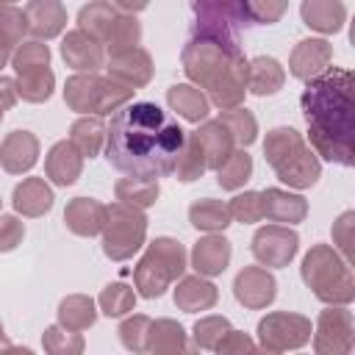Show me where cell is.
I'll return each mask as SVG.
<instances>
[{
	"label": "cell",
	"instance_id": "obj_1",
	"mask_svg": "<svg viewBox=\"0 0 355 355\" xmlns=\"http://www.w3.org/2000/svg\"><path fill=\"white\" fill-rule=\"evenodd\" d=\"M183 144L186 130L150 100L122 105L105 128V158L128 178L158 180L172 175Z\"/></svg>",
	"mask_w": 355,
	"mask_h": 355
},
{
	"label": "cell",
	"instance_id": "obj_2",
	"mask_svg": "<svg viewBox=\"0 0 355 355\" xmlns=\"http://www.w3.org/2000/svg\"><path fill=\"white\" fill-rule=\"evenodd\" d=\"M352 72L333 67L302 92L311 144L319 155L341 166L352 164Z\"/></svg>",
	"mask_w": 355,
	"mask_h": 355
},
{
	"label": "cell",
	"instance_id": "obj_3",
	"mask_svg": "<svg viewBox=\"0 0 355 355\" xmlns=\"http://www.w3.org/2000/svg\"><path fill=\"white\" fill-rule=\"evenodd\" d=\"M263 155L277 172V178L288 186L308 189L319 180V161L313 158L311 147H305L302 136L294 128H275L266 133Z\"/></svg>",
	"mask_w": 355,
	"mask_h": 355
},
{
	"label": "cell",
	"instance_id": "obj_4",
	"mask_svg": "<svg viewBox=\"0 0 355 355\" xmlns=\"http://www.w3.org/2000/svg\"><path fill=\"white\" fill-rule=\"evenodd\" d=\"M302 280L308 283V288H313V294L322 302L347 305L355 297V283H352V272H349L347 261H341L336 255V250L327 244H316L305 255Z\"/></svg>",
	"mask_w": 355,
	"mask_h": 355
},
{
	"label": "cell",
	"instance_id": "obj_5",
	"mask_svg": "<svg viewBox=\"0 0 355 355\" xmlns=\"http://www.w3.org/2000/svg\"><path fill=\"white\" fill-rule=\"evenodd\" d=\"M186 269V250L175 239H155L136 266V288L141 297H161Z\"/></svg>",
	"mask_w": 355,
	"mask_h": 355
},
{
	"label": "cell",
	"instance_id": "obj_6",
	"mask_svg": "<svg viewBox=\"0 0 355 355\" xmlns=\"http://www.w3.org/2000/svg\"><path fill=\"white\" fill-rule=\"evenodd\" d=\"M133 97V89L128 86H119L116 80L111 78H100L94 72L89 75H72L64 86V100L72 111H80V114H94V116H103V114H111V111H119L122 105H128Z\"/></svg>",
	"mask_w": 355,
	"mask_h": 355
},
{
	"label": "cell",
	"instance_id": "obj_7",
	"mask_svg": "<svg viewBox=\"0 0 355 355\" xmlns=\"http://www.w3.org/2000/svg\"><path fill=\"white\" fill-rule=\"evenodd\" d=\"M147 233V219L139 208L114 202L105 208V225H103V252L111 261L130 258L141 244Z\"/></svg>",
	"mask_w": 355,
	"mask_h": 355
},
{
	"label": "cell",
	"instance_id": "obj_8",
	"mask_svg": "<svg viewBox=\"0 0 355 355\" xmlns=\"http://www.w3.org/2000/svg\"><path fill=\"white\" fill-rule=\"evenodd\" d=\"M258 338L266 349H275V352L294 349V347H302L305 341H311V322L300 313L277 311L258 322Z\"/></svg>",
	"mask_w": 355,
	"mask_h": 355
},
{
	"label": "cell",
	"instance_id": "obj_9",
	"mask_svg": "<svg viewBox=\"0 0 355 355\" xmlns=\"http://www.w3.org/2000/svg\"><path fill=\"white\" fill-rule=\"evenodd\" d=\"M316 355H349L352 349V313L344 308H327L319 316L313 336Z\"/></svg>",
	"mask_w": 355,
	"mask_h": 355
},
{
	"label": "cell",
	"instance_id": "obj_10",
	"mask_svg": "<svg viewBox=\"0 0 355 355\" xmlns=\"http://www.w3.org/2000/svg\"><path fill=\"white\" fill-rule=\"evenodd\" d=\"M300 239L294 230L280 225H266L252 236V255L263 266H286L297 255Z\"/></svg>",
	"mask_w": 355,
	"mask_h": 355
},
{
	"label": "cell",
	"instance_id": "obj_11",
	"mask_svg": "<svg viewBox=\"0 0 355 355\" xmlns=\"http://www.w3.org/2000/svg\"><path fill=\"white\" fill-rule=\"evenodd\" d=\"M275 288H277L275 277L261 266L241 269L236 275V283H233V294L244 308H266L277 294Z\"/></svg>",
	"mask_w": 355,
	"mask_h": 355
},
{
	"label": "cell",
	"instance_id": "obj_12",
	"mask_svg": "<svg viewBox=\"0 0 355 355\" xmlns=\"http://www.w3.org/2000/svg\"><path fill=\"white\" fill-rule=\"evenodd\" d=\"M108 78L116 80L119 86H128V89L144 86L153 78V58H150V53L141 50V47H133V50L111 55L108 58Z\"/></svg>",
	"mask_w": 355,
	"mask_h": 355
},
{
	"label": "cell",
	"instance_id": "obj_13",
	"mask_svg": "<svg viewBox=\"0 0 355 355\" xmlns=\"http://www.w3.org/2000/svg\"><path fill=\"white\" fill-rule=\"evenodd\" d=\"M147 352L150 355H200V347L189 338V333L178 322L158 319L150 324Z\"/></svg>",
	"mask_w": 355,
	"mask_h": 355
},
{
	"label": "cell",
	"instance_id": "obj_14",
	"mask_svg": "<svg viewBox=\"0 0 355 355\" xmlns=\"http://www.w3.org/2000/svg\"><path fill=\"white\" fill-rule=\"evenodd\" d=\"M330 58H333V47L324 39H302L288 58V69L294 78L313 80L327 69Z\"/></svg>",
	"mask_w": 355,
	"mask_h": 355
},
{
	"label": "cell",
	"instance_id": "obj_15",
	"mask_svg": "<svg viewBox=\"0 0 355 355\" xmlns=\"http://www.w3.org/2000/svg\"><path fill=\"white\" fill-rule=\"evenodd\" d=\"M22 14H25V25L36 36V42L58 36L67 25V8L55 0H33L22 8Z\"/></svg>",
	"mask_w": 355,
	"mask_h": 355
},
{
	"label": "cell",
	"instance_id": "obj_16",
	"mask_svg": "<svg viewBox=\"0 0 355 355\" xmlns=\"http://www.w3.org/2000/svg\"><path fill=\"white\" fill-rule=\"evenodd\" d=\"M61 55L72 69H80V72H94L97 67H103V44L89 33H83L80 28L64 36Z\"/></svg>",
	"mask_w": 355,
	"mask_h": 355
},
{
	"label": "cell",
	"instance_id": "obj_17",
	"mask_svg": "<svg viewBox=\"0 0 355 355\" xmlns=\"http://www.w3.org/2000/svg\"><path fill=\"white\" fill-rule=\"evenodd\" d=\"M36 158H39V141L28 130H14L0 144V164L6 172L22 175L36 164Z\"/></svg>",
	"mask_w": 355,
	"mask_h": 355
},
{
	"label": "cell",
	"instance_id": "obj_18",
	"mask_svg": "<svg viewBox=\"0 0 355 355\" xmlns=\"http://www.w3.org/2000/svg\"><path fill=\"white\" fill-rule=\"evenodd\" d=\"M64 222L78 236H94L105 225V205L92 197H75L64 211Z\"/></svg>",
	"mask_w": 355,
	"mask_h": 355
},
{
	"label": "cell",
	"instance_id": "obj_19",
	"mask_svg": "<svg viewBox=\"0 0 355 355\" xmlns=\"http://www.w3.org/2000/svg\"><path fill=\"white\" fill-rule=\"evenodd\" d=\"M191 136H194L197 144L202 147L205 166H211V169H219V166L225 164V158L233 153V136H230V130H227L219 119L205 122V125L197 128Z\"/></svg>",
	"mask_w": 355,
	"mask_h": 355
},
{
	"label": "cell",
	"instance_id": "obj_20",
	"mask_svg": "<svg viewBox=\"0 0 355 355\" xmlns=\"http://www.w3.org/2000/svg\"><path fill=\"white\" fill-rule=\"evenodd\" d=\"M230 261V241L222 236H205L191 250V266L202 275H222Z\"/></svg>",
	"mask_w": 355,
	"mask_h": 355
},
{
	"label": "cell",
	"instance_id": "obj_21",
	"mask_svg": "<svg viewBox=\"0 0 355 355\" xmlns=\"http://www.w3.org/2000/svg\"><path fill=\"white\" fill-rule=\"evenodd\" d=\"M261 208L263 216L272 222H302L308 214V202L300 194H288L280 189H266L261 191Z\"/></svg>",
	"mask_w": 355,
	"mask_h": 355
},
{
	"label": "cell",
	"instance_id": "obj_22",
	"mask_svg": "<svg viewBox=\"0 0 355 355\" xmlns=\"http://www.w3.org/2000/svg\"><path fill=\"white\" fill-rule=\"evenodd\" d=\"M300 14H302L305 25L319 33H336V31H341V25L347 19V8L338 0H305L300 6Z\"/></svg>",
	"mask_w": 355,
	"mask_h": 355
},
{
	"label": "cell",
	"instance_id": "obj_23",
	"mask_svg": "<svg viewBox=\"0 0 355 355\" xmlns=\"http://www.w3.org/2000/svg\"><path fill=\"white\" fill-rule=\"evenodd\" d=\"M286 80V72L280 67V61L269 58V55H258L252 61H247V89L258 97L275 94Z\"/></svg>",
	"mask_w": 355,
	"mask_h": 355
},
{
	"label": "cell",
	"instance_id": "obj_24",
	"mask_svg": "<svg viewBox=\"0 0 355 355\" xmlns=\"http://www.w3.org/2000/svg\"><path fill=\"white\" fill-rule=\"evenodd\" d=\"M119 17H122V11L114 3H89V6L80 8L78 22H80V31L83 33H89L92 39H97L100 44H105Z\"/></svg>",
	"mask_w": 355,
	"mask_h": 355
},
{
	"label": "cell",
	"instance_id": "obj_25",
	"mask_svg": "<svg viewBox=\"0 0 355 355\" xmlns=\"http://www.w3.org/2000/svg\"><path fill=\"white\" fill-rule=\"evenodd\" d=\"M216 297H219V294H216V286L208 283V280H202L200 275L183 277V280L178 283V288H175V305H178L180 311H186V313L214 308Z\"/></svg>",
	"mask_w": 355,
	"mask_h": 355
},
{
	"label": "cell",
	"instance_id": "obj_26",
	"mask_svg": "<svg viewBox=\"0 0 355 355\" xmlns=\"http://www.w3.org/2000/svg\"><path fill=\"white\" fill-rule=\"evenodd\" d=\"M44 169H47V178L58 186H72L80 175V153L69 144V141H58L50 153H47V161H44Z\"/></svg>",
	"mask_w": 355,
	"mask_h": 355
},
{
	"label": "cell",
	"instance_id": "obj_27",
	"mask_svg": "<svg viewBox=\"0 0 355 355\" xmlns=\"http://www.w3.org/2000/svg\"><path fill=\"white\" fill-rule=\"evenodd\" d=\"M14 208L25 216H42L53 208V191L42 178H25L14 189Z\"/></svg>",
	"mask_w": 355,
	"mask_h": 355
},
{
	"label": "cell",
	"instance_id": "obj_28",
	"mask_svg": "<svg viewBox=\"0 0 355 355\" xmlns=\"http://www.w3.org/2000/svg\"><path fill=\"white\" fill-rule=\"evenodd\" d=\"M166 100H169V105H172L183 119H189V122H200V119L208 116V100H205V94H202L200 89H194V86H189V83L172 86V89L166 92Z\"/></svg>",
	"mask_w": 355,
	"mask_h": 355
},
{
	"label": "cell",
	"instance_id": "obj_29",
	"mask_svg": "<svg viewBox=\"0 0 355 355\" xmlns=\"http://www.w3.org/2000/svg\"><path fill=\"white\" fill-rule=\"evenodd\" d=\"M189 219L197 230H208V233H216V230H225L230 225V211L222 200H214V197H205V200H197L191 202L189 208Z\"/></svg>",
	"mask_w": 355,
	"mask_h": 355
},
{
	"label": "cell",
	"instance_id": "obj_30",
	"mask_svg": "<svg viewBox=\"0 0 355 355\" xmlns=\"http://www.w3.org/2000/svg\"><path fill=\"white\" fill-rule=\"evenodd\" d=\"M97 319V311H94V300L92 297H83V294H72L67 300H61L58 305V322L61 327L67 330H86L92 327Z\"/></svg>",
	"mask_w": 355,
	"mask_h": 355
},
{
	"label": "cell",
	"instance_id": "obj_31",
	"mask_svg": "<svg viewBox=\"0 0 355 355\" xmlns=\"http://www.w3.org/2000/svg\"><path fill=\"white\" fill-rule=\"evenodd\" d=\"M105 139V128L100 116H83L69 128V144L80 153V158H94L100 153V144Z\"/></svg>",
	"mask_w": 355,
	"mask_h": 355
},
{
	"label": "cell",
	"instance_id": "obj_32",
	"mask_svg": "<svg viewBox=\"0 0 355 355\" xmlns=\"http://www.w3.org/2000/svg\"><path fill=\"white\" fill-rule=\"evenodd\" d=\"M116 200L133 208H147L158 200V180H141V178H122L116 180Z\"/></svg>",
	"mask_w": 355,
	"mask_h": 355
},
{
	"label": "cell",
	"instance_id": "obj_33",
	"mask_svg": "<svg viewBox=\"0 0 355 355\" xmlns=\"http://www.w3.org/2000/svg\"><path fill=\"white\" fill-rule=\"evenodd\" d=\"M53 83H55V78H53L50 67L31 69V72H22L17 78V94L22 100H28V103H42V100H47L53 94Z\"/></svg>",
	"mask_w": 355,
	"mask_h": 355
},
{
	"label": "cell",
	"instance_id": "obj_34",
	"mask_svg": "<svg viewBox=\"0 0 355 355\" xmlns=\"http://www.w3.org/2000/svg\"><path fill=\"white\" fill-rule=\"evenodd\" d=\"M250 172H252V158L244 150H233L225 158V164L216 169V180L222 189L236 191L239 186H244V180H250Z\"/></svg>",
	"mask_w": 355,
	"mask_h": 355
},
{
	"label": "cell",
	"instance_id": "obj_35",
	"mask_svg": "<svg viewBox=\"0 0 355 355\" xmlns=\"http://www.w3.org/2000/svg\"><path fill=\"white\" fill-rule=\"evenodd\" d=\"M42 344L47 355H83V336L61 324L47 327L42 336Z\"/></svg>",
	"mask_w": 355,
	"mask_h": 355
},
{
	"label": "cell",
	"instance_id": "obj_36",
	"mask_svg": "<svg viewBox=\"0 0 355 355\" xmlns=\"http://www.w3.org/2000/svg\"><path fill=\"white\" fill-rule=\"evenodd\" d=\"M219 122H222V125L230 130L233 141H239L241 147H247V144H252V141H255V133H258V122H255V116H252L247 108L222 111Z\"/></svg>",
	"mask_w": 355,
	"mask_h": 355
},
{
	"label": "cell",
	"instance_id": "obj_37",
	"mask_svg": "<svg viewBox=\"0 0 355 355\" xmlns=\"http://www.w3.org/2000/svg\"><path fill=\"white\" fill-rule=\"evenodd\" d=\"M205 169H208V166H205L202 147L197 144V139H194V136H189V139H186V144H183V153H180V158H178V166H175L178 180L191 183V180H197Z\"/></svg>",
	"mask_w": 355,
	"mask_h": 355
},
{
	"label": "cell",
	"instance_id": "obj_38",
	"mask_svg": "<svg viewBox=\"0 0 355 355\" xmlns=\"http://www.w3.org/2000/svg\"><path fill=\"white\" fill-rule=\"evenodd\" d=\"M11 64H14L17 75L31 72V69H44V67L50 64V50H47V44H42V42H22V44L14 50Z\"/></svg>",
	"mask_w": 355,
	"mask_h": 355
},
{
	"label": "cell",
	"instance_id": "obj_39",
	"mask_svg": "<svg viewBox=\"0 0 355 355\" xmlns=\"http://www.w3.org/2000/svg\"><path fill=\"white\" fill-rule=\"evenodd\" d=\"M133 302H136V294L125 283H111L100 294V308L105 316H122V313L133 311Z\"/></svg>",
	"mask_w": 355,
	"mask_h": 355
},
{
	"label": "cell",
	"instance_id": "obj_40",
	"mask_svg": "<svg viewBox=\"0 0 355 355\" xmlns=\"http://www.w3.org/2000/svg\"><path fill=\"white\" fill-rule=\"evenodd\" d=\"M28 31L25 14L17 6H0V44L14 50L22 42V33Z\"/></svg>",
	"mask_w": 355,
	"mask_h": 355
},
{
	"label": "cell",
	"instance_id": "obj_41",
	"mask_svg": "<svg viewBox=\"0 0 355 355\" xmlns=\"http://www.w3.org/2000/svg\"><path fill=\"white\" fill-rule=\"evenodd\" d=\"M230 322L225 316H205L194 324V344L202 349H216V344L230 333Z\"/></svg>",
	"mask_w": 355,
	"mask_h": 355
},
{
	"label": "cell",
	"instance_id": "obj_42",
	"mask_svg": "<svg viewBox=\"0 0 355 355\" xmlns=\"http://www.w3.org/2000/svg\"><path fill=\"white\" fill-rule=\"evenodd\" d=\"M150 319L136 313V316H128L122 324H119V338L122 344L130 349V352H147V336H150Z\"/></svg>",
	"mask_w": 355,
	"mask_h": 355
},
{
	"label": "cell",
	"instance_id": "obj_43",
	"mask_svg": "<svg viewBox=\"0 0 355 355\" xmlns=\"http://www.w3.org/2000/svg\"><path fill=\"white\" fill-rule=\"evenodd\" d=\"M286 11V3H239V22L244 25V17L250 19L247 25H272L280 19Z\"/></svg>",
	"mask_w": 355,
	"mask_h": 355
},
{
	"label": "cell",
	"instance_id": "obj_44",
	"mask_svg": "<svg viewBox=\"0 0 355 355\" xmlns=\"http://www.w3.org/2000/svg\"><path fill=\"white\" fill-rule=\"evenodd\" d=\"M227 211H230V219H236V222H244V225L258 222V219H263L261 194H258V191H244V194H236V197L230 200Z\"/></svg>",
	"mask_w": 355,
	"mask_h": 355
},
{
	"label": "cell",
	"instance_id": "obj_45",
	"mask_svg": "<svg viewBox=\"0 0 355 355\" xmlns=\"http://www.w3.org/2000/svg\"><path fill=\"white\" fill-rule=\"evenodd\" d=\"M22 236H25V225L17 216L0 214V252L14 250L22 241Z\"/></svg>",
	"mask_w": 355,
	"mask_h": 355
},
{
	"label": "cell",
	"instance_id": "obj_46",
	"mask_svg": "<svg viewBox=\"0 0 355 355\" xmlns=\"http://www.w3.org/2000/svg\"><path fill=\"white\" fill-rule=\"evenodd\" d=\"M252 338L247 333L230 330L219 344H216V355H252Z\"/></svg>",
	"mask_w": 355,
	"mask_h": 355
},
{
	"label": "cell",
	"instance_id": "obj_47",
	"mask_svg": "<svg viewBox=\"0 0 355 355\" xmlns=\"http://www.w3.org/2000/svg\"><path fill=\"white\" fill-rule=\"evenodd\" d=\"M349 227H352V214L347 211L338 222H336V227H333V233H336V239H338V247L344 250V255H349Z\"/></svg>",
	"mask_w": 355,
	"mask_h": 355
},
{
	"label": "cell",
	"instance_id": "obj_48",
	"mask_svg": "<svg viewBox=\"0 0 355 355\" xmlns=\"http://www.w3.org/2000/svg\"><path fill=\"white\" fill-rule=\"evenodd\" d=\"M14 100H17V83L11 78H0V114L11 108Z\"/></svg>",
	"mask_w": 355,
	"mask_h": 355
},
{
	"label": "cell",
	"instance_id": "obj_49",
	"mask_svg": "<svg viewBox=\"0 0 355 355\" xmlns=\"http://www.w3.org/2000/svg\"><path fill=\"white\" fill-rule=\"evenodd\" d=\"M3 355H33L31 349H25V347H6V352Z\"/></svg>",
	"mask_w": 355,
	"mask_h": 355
},
{
	"label": "cell",
	"instance_id": "obj_50",
	"mask_svg": "<svg viewBox=\"0 0 355 355\" xmlns=\"http://www.w3.org/2000/svg\"><path fill=\"white\" fill-rule=\"evenodd\" d=\"M8 58H11V50L0 44V67H6V61H8Z\"/></svg>",
	"mask_w": 355,
	"mask_h": 355
},
{
	"label": "cell",
	"instance_id": "obj_51",
	"mask_svg": "<svg viewBox=\"0 0 355 355\" xmlns=\"http://www.w3.org/2000/svg\"><path fill=\"white\" fill-rule=\"evenodd\" d=\"M252 355H280V352H275V349H266V347H261V349H252Z\"/></svg>",
	"mask_w": 355,
	"mask_h": 355
},
{
	"label": "cell",
	"instance_id": "obj_52",
	"mask_svg": "<svg viewBox=\"0 0 355 355\" xmlns=\"http://www.w3.org/2000/svg\"><path fill=\"white\" fill-rule=\"evenodd\" d=\"M6 347H11V344L6 341V336H3V324H0V355L6 352Z\"/></svg>",
	"mask_w": 355,
	"mask_h": 355
},
{
	"label": "cell",
	"instance_id": "obj_53",
	"mask_svg": "<svg viewBox=\"0 0 355 355\" xmlns=\"http://www.w3.org/2000/svg\"><path fill=\"white\" fill-rule=\"evenodd\" d=\"M0 119H3V114H0Z\"/></svg>",
	"mask_w": 355,
	"mask_h": 355
}]
</instances>
